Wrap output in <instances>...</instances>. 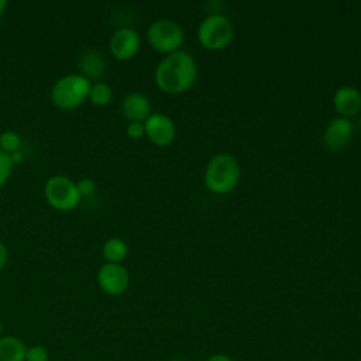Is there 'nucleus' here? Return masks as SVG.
Returning <instances> with one entry per match:
<instances>
[{
    "mask_svg": "<svg viewBox=\"0 0 361 361\" xmlns=\"http://www.w3.org/2000/svg\"><path fill=\"white\" fill-rule=\"evenodd\" d=\"M360 361H361V360H360Z\"/></svg>",
    "mask_w": 361,
    "mask_h": 361,
    "instance_id": "cd10ccee",
    "label": "nucleus"
},
{
    "mask_svg": "<svg viewBox=\"0 0 361 361\" xmlns=\"http://www.w3.org/2000/svg\"><path fill=\"white\" fill-rule=\"evenodd\" d=\"M80 75L85 76L87 80H97L104 75L106 71V59L103 54H100L96 49H87L85 51L79 61H78Z\"/></svg>",
    "mask_w": 361,
    "mask_h": 361,
    "instance_id": "ddd939ff",
    "label": "nucleus"
},
{
    "mask_svg": "<svg viewBox=\"0 0 361 361\" xmlns=\"http://www.w3.org/2000/svg\"><path fill=\"white\" fill-rule=\"evenodd\" d=\"M21 149V137L14 130H6L0 134V151L11 155Z\"/></svg>",
    "mask_w": 361,
    "mask_h": 361,
    "instance_id": "f3484780",
    "label": "nucleus"
},
{
    "mask_svg": "<svg viewBox=\"0 0 361 361\" xmlns=\"http://www.w3.org/2000/svg\"><path fill=\"white\" fill-rule=\"evenodd\" d=\"M13 162H11V158L8 154L0 151V188H3L10 175H11V171H13Z\"/></svg>",
    "mask_w": 361,
    "mask_h": 361,
    "instance_id": "a211bd4d",
    "label": "nucleus"
},
{
    "mask_svg": "<svg viewBox=\"0 0 361 361\" xmlns=\"http://www.w3.org/2000/svg\"><path fill=\"white\" fill-rule=\"evenodd\" d=\"M111 97H113V90H111L110 85H107L106 82H100V80H97L96 83H92L87 99L94 106H106L110 103Z\"/></svg>",
    "mask_w": 361,
    "mask_h": 361,
    "instance_id": "dca6fc26",
    "label": "nucleus"
},
{
    "mask_svg": "<svg viewBox=\"0 0 361 361\" xmlns=\"http://www.w3.org/2000/svg\"><path fill=\"white\" fill-rule=\"evenodd\" d=\"M97 285L109 296H118L124 293L130 285V274L121 264L104 262L97 269Z\"/></svg>",
    "mask_w": 361,
    "mask_h": 361,
    "instance_id": "0eeeda50",
    "label": "nucleus"
},
{
    "mask_svg": "<svg viewBox=\"0 0 361 361\" xmlns=\"http://www.w3.org/2000/svg\"><path fill=\"white\" fill-rule=\"evenodd\" d=\"M234 35L233 23L230 18L220 13H213L202 20L197 27V39L207 49L226 48Z\"/></svg>",
    "mask_w": 361,
    "mask_h": 361,
    "instance_id": "20e7f679",
    "label": "nucleus"
},
{
    "mask_svg": "<svg viewBox=\"0 0 361 361\" xmlns=\"http://www.w3.org/2000/svg\"><path fill=\"white\" fill-rule=\"evenodd\" d=\"M47 202L56 210L68 212L79 204L80 196L76 189V182L65 175L51 176L44 186Z\"/></svg>",
    "mask_w": 361,
    "mask_h": 361,
    "instance_id": "423d86ee",
    "label": "nucleus"
},
{
    "mask_svg": "<svg viewBox=\"0 0 361 361\" xmlns=\"http://www.w3.org/2000/svg\"><path fill=\"white\" fill-rule=\"evenodd\" d=\"M8 261V250L3 241H0V271L6 267Z\"/></svg>",
    "mask_w": 361,
    "mask_h": 361,
    "instance_id": "4be33fe9",
    "label": "nucleus"
},
{
    "mask_svg": "<svg viewBox=\"0 0 361 361\" xmlns=\"http://www.w3.org/2000/svg\"><path fill=\"white\" fill-rule=\"evenodd\" d=\"M206 361H233L227 354H213Z\"/></svg>",
    "mask_w": 361,
    "mask_h": 361,
    "instance_id": "5701e85b",
    "label": "nucleus"
},
{
    "mask_svg": "<svg viewBox=\"0 0 361 361\" xmlns=\"http://www.w3.org/2000/svg\"><path fill=\"white\" fill-rule=\"evenodd\" d=\"M241 178V168L238 161L227 152L216 154L210 158L204 169L206 188L217 195L231 192Z\"/></svg>",
    "mask_w": 361,
    "mask_h": 361,
    "instance_id": "f03ea898",
    "label": "nucleus"
},
{
    "mask_svg": "<svg viewBox=\"0 0 361 361\" xmlns=\"http://www.w3.org/2000/svg\"><path fill=\"white\" fill-rule=\"evenodd\" d=\"M76 189L80 197L92 196L96 192V182L92 178H82L76 182Z\"/></svg>",
    "mask_w": 361,
    "mask_h": 361,
    "instance_id": "aec40b11",
    "label": "nucleus"
},
{
    "mask_svg": "<svg viewBox=\"0 0 361 361\" xmlns=\"http://www.w3.org/2000/svg\"><path fill=\"white\" fill-rule=\"evenodd\" d=\"M1 333H3V322L0 320V337H1Z\"/></svg>",
    "mask_w": 361,
    "mask_h": 361,
    "instance_id": "a878e982",
    "label": "nucleus"
},
{
    "mask_svg": "<svg viewBox=\"0 0 361 361\" xmlns=\"http://www.w3.org/2000/svg\"><path fill=\"white\" fill-rule=\"evenodd\" d=\"M6 7H7V1L6 0H0V16L4 13Z\"/></svg>",
    "mask_w": 361,
    "mask_h": 361,
    "instance_id": "393cba45",
    "label": "nucleus"
},
{
    "mask_svg": "<svg viewBox=\"0 0 361 361\" xmlns=\"http://www.w3.org/2000/svg\"><path fill=\"white\" fill-rule=\"evenodd\" d=\"M25 361H49V353L44 345L39 344L27 347Z\"/></svg>",
    "mask_w": 361,
    "mask_h": 361,
    "instance_id": "6ab92c4d",
    "label": "nucleus"
},
{
    "mask_svg": "<svg viewBox=\"0 0 361 361\" xmlns=\"http://www.w3.org/2000/svg\"><path fill=\"white\" fill-rule=\"evenodd\" d=\"M27 345L16 336L0 337V361H25Z\"/></svg>",
    "mask_w": 361,
    "mask_h": 361,
    "instance_id": "4468645a",
    "label": "nucleus"
},
{
    "mask_svg": "<svg viewBox=\"0 0 361 361\" xmlns=\"http://www.w3.org/2000/svg\"><path fill=\"white\" fill-rule=\"evenodd\" d=\"M121 111L128 121L144 123L151 114L149 99L141 92L127 93L121 100Z\"/></svg>",
    "mask_w": 361,
    "mask_h": 361,
    "instance_id": "f8f14e48",
    "label": "nucleus"
},
{
    "mask_svg": "<svg viewBox=\"0 0 361 361\" xmlns=\"http://www.w3.org/2000/svg\"><path fill=\"white\" fill-rule=\"evenodd\" d=\"M10 158H11V162H13V165H16V164H20V162H23V159H24V155H23V152H21V149H20V151H16V152H13V154L10 155Z\"/></svg>",
    "mask_w": 361,
    "mask_h": 361,
    "instance_id": "b1692460",
    "label": "nucleus"
},
{
    "mask_svg": "<svg viewBox=\"0 0 361 361\" xmlns=\"http://www.w3.org/2000/svg\"><path fill=\"white\" fill-rule=\"evenodd\" d=\"M197 78V65L186 51L168 54L155 68L154 80L157 86L171 94H179L189 90Z\"/></svg>",
    "mask_w": 361,
    "mask_h": 361,
    "instance_id": "f257e3e1",
    "label": "nucleus"
},
{
    "mask_svg": "<svg viewBox=\"0 0 361 361\" xmlns=\"http://www.w3.org/2000/svg\"><path fill=\"white\" fill-rule=\"evenodd\" d=\"M333 106L340 117L351 118L361 110V93L354 86H341L333 94Z\"/></svg>",
    "mask_w": 361,
    "mask_h": 361,
    "instance_id": "9b49d317",
    "label": "nucleus"
},
{
    "mask_svg": "<svg viewBox=\"0 0 361 361\" xmlns=\"http://www.w3.org/2000/svg\"><path fill=\"white\" fill-rule=\"evenodd\" d=\"M169 361H185V360H178V358H175V360H169Z\"/></svg>",
    "mask_w": 361,
    "mask_h": 361,
    "instance_id": "bb28decb",
    "label": "nucleus"
},
{
    "mask_svg": "<svg viewBox=\"0 0 361 361\" xmlns=\"http://www.w3.org/2000/svg\"><path fill=\"white\" fill-rule=\"evenodd\" d=\"M102 254H103L106 262L121 264L126 259V257L128 255V245L120 237H110L104 241Z\"/></svg>",
    "mask_w": 361,
    "mask_h": 361,
    "instance_id": "2eb2a0df",
    "label": "nucleus"
},
{
    "mask_svg": "<svg viewBox=\"0 0 361 361\" xmlns=\"http://www.w3.org/2000/svg\"><path fill=\"white\" fill-rule=\"evenodd\" d=\"M90 86L92 82L80 73L61 76L51 89V100L59 109H75L89 97Z\"/></svg>",
    "mask_w": 361,
    "mask_h": 361,
    "instance_id": "7ed1b4c3",
    "label": "nucleus"
},
{
    "mask_svg": "<svg viewBox=\"0 0 361 361\" xmlns=\"http://www.w3.org/2000/svg\"><path fill=\"white\" fill-rule=\"evenodd\" d=\"M126 134L131 140L142 138L145 135L144 123H141V121H128V124L126 126Z\"/></svg>",
    "mask_w": 361,
    "mask_h": 361,
    "instance_id": "412c9836",
    "label": "nucleus"
},
{
    "mask_svg": "<svg viewBox=\"0 0 361 361\" xmlns=\"http://www.w3.org/2000/svg\"><path fill=\"white\" fill-rule=\"evenodd\" d=\"M147 38L154 49L172 54L179 51L182 47L185 41V32L176 21L169 18H159L148 27Z\"/></svg>",
    "mask_w": 361,
    "mask_h": 361,
    "instance_id": "39448f33",
    "label": "nucleus"
},
{
    "mask_svg": "<svg viewBox=\"0 0 361 361\" xmlns=\"http://www.w3.org/2000/svg\"><path fill=\"white\" fill-rule=\"evenodd\" d=\"M140 47V35L131 27H121L116 30L109 41V51L118 61L131 59L138 52Z\"/></svg>",
    "mask_w": 361,
    "mask_h": 361,
    "instance_id": "6e6552de",
    "label": "nucleus"
},
{
    "mask_svg": "<svg viewBox=\"0 0 361 361\" xmlns=\"http://www.w3.org/2000/svg\"><path fill=\"white\" fill-rule=\"evenodd\" d=\"M144 128L148 140L159 147L169 145L176 135L175 123L164 113H151L144 121Z\"/></svg>",
    "mask_w": 361,
    "mask_h": 361,
    "instance_id": "9d476101",
    "label": "nucleus"
},
{
    "mask_svg": "<svg viewBox=\"0 0 361 361\" xmlns=\"http://www.w3.org/2000/svg\"><path fill=\"white\" fill-rule=\"evenodd\" d=\"M354 124L350 118L336 117L324 128L323 144L331 152H340L347 148L353 138Z\"/></svg>",
    "mask_w": 361,
    "mask_h": 361,
    "instance_id": "1a4fd4ad",
    "label": "nucleus"
}]
</instances>
